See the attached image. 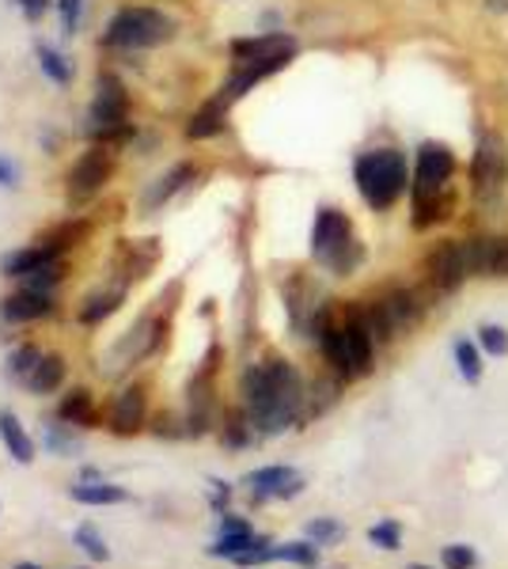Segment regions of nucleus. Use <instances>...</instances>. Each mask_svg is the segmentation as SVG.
<instances>
[{
    "label": "nucleus",
    "instance_id": "nucleus-25",
    "mask_svg": "<svg viewBox=\"0 0 508 569\" xmlns=\"http://www.w3.org/2000/svg\"><path fill=\"white\" fill-rule=\"evenodd\" d=\"M34 53H39V66H42L46 77L53 80V84H69V80H72V66H69V58H64V53H58L53 46H39Z\"/></svg>",
    "mask_w": 508,
    "mask_h": 569
},
{
    "label": "nucleus",
    "instance_id": "nucleus-5",
    "mask_svg": "<svg viewBox=\"0 0 508 569\" xmlns=\"http://www.w3.org/2000/svg\"><path fill=\"white\" fill-rule=\"evenodd\" d=\"M311 254H316L327 270L353 273V266L360 262V243L346 213H338V209H319L316 228H311Z\"/></svg>",
    "mask_w": 508,
    "mask_h": 569
},
{
    "label": "nucleus",
    "instance_id": "nucleus-15",
    "mask_svg": "<svg viewBox=\"0 0 508 569\" xmlns=\"http://www.w3.org/2000/svg\"><path fill=\"white\" fill-rule=\"evenodd\" d=\"M258 543H262V536H255L251 525L247 520H239V517H225L220 520V539L209 547V555L212 558H243L247 550H255Z\"/></svg>",
    "mask_w": 508,
    "mask_h": 569
},
{
    "label": "nucleus",
    "instance_id": "nucleus-4",
    "mask_svg": "<svg viewBox=\"0 0 508 569\" xmlns=\"http://www.w3.org/2000/svg\"><path fill=\"white\" fill-rule=\"evenodd\" d=\"M357 190L372 209H387L406 190V160L395 149H376L357 160Z\"/></svg>",
    "mask_w": 508,
    "mask_h": 569
},
{
    "label": "nucleus",
    "instance_id": "nucleus-2",
    "mask_svg": "<svg viewBox=\"0 0 508 569\" xmlns=\"http://www.w3.org/2000/svg\"><path fill=\"white\" fill-rule=\"evenodd\" d=\"M319 346L341 376L372 372L376 335H372V327H368L365 311H349L341 323H330L327 316H319Z\"/></svg>",
    "mask_w": 508,
    "mask_h": 569
},
{
    "label": "nucleus",
    "instance_id": "nucleus-18",
    "mask_svg": "<svg viewBox=\"0 0 508 569\" xmlns=\"http://www.w3.org/2000/svg\"><path fill=\"white\" fill-rule=\"evenodd\" d=\"M145 421V391L141 388H126L118 395L114 402V415H110V426H114V433H137Z\"/></svg>",
    "mask_w": 508,
    "mask_h": 569
},
{
    "label": "nucleus",
    "instance_id": "nucleus-22",
    "mask_svg": "<svg viewBox=\"0 0 508 569\" xmlns=\"http://www.w3.org/2000/svg\"><path fill=\"white\" fill-rule=\"evenodd\" d=\"M190 179H193V168H190V163H179V168H171L168 176L152 182V190L145 194V209H149V213H152V209H160L163 201H168L171 194H179V190L187 187Z\"/></svg>",
    "mask_w": 508,
    "mask_h": 569
},
{
    "label": "nucleus",
    "instance_id": "nucleus-3",
    "mask_svg": "<svg viewBox=\"0 0 508 569\" xmlns=\"http://www.w3.org/2000/svg\"><path fill=\"white\" fill-rule=\"evenodd\" d=\"M451 171H456V160L445 144L429 141L421 144L418 152V171H414V224L429 228L437 224L445 213V190L451 182Z\"/></svg>",
    "mask_w": 508,
    "mask_h": 569
},
{
    "label": "nucleus",
    "instance_id": "nucleus-40",
    "mask_svg": "<svg viewBox=\"0 0 508 569\" xmlns=\"http://www.w3.org/2000/svg\"><path fill=\"white\" fill-rule=\"evenodd\" d=\"M16 569H42V566H31V562H20V566H16Z\"/></svg>",
    "mask_w": 508,
    "mask_h": 569
},
{
    "label": "nucleus",
    "instance_id": "nucleus-17",
    "mask_svg": "<svg viewBox=\"0 0 508 569\" xmlns=\"http://www.w3.org/2000/svg\"><path fill=\"white\" fill-rule=\"evenodd\" d=\"M53 311V297L50 292H34V289H23L16 297H8L0 305V316L12 319V323H34V319H46Z\"/></svg>",
    "mask_w": 508,
    "mask_h": 569
},
{
    "label": "nucleus",
    "instance_id": "nucleus-28",
    "mask_svg": "<svg viewBox=\"0 0 508 569\" xmlns=\"http://www.w3.org/2000/svg\"><path fill=\"white\" fill-rule=\"evenodd\" d=\"M368 539H372V547H380V550H399L402 547V528L395 525V520H380V525L368 528Z\"/></svg>",
    "mask_w": 508,
    "mask_h": 569
},
{
    "label": "nucleus",
    "instance_id": "nucleus-29",
    "mask_svg": "<svg viewBox=\"0 0 508 569\" xmlns=\"http://www.w3.org/2000/svg\"><path fill=\"white\" fill-rule=\"evenodd\" d=\"M440 562H445V569H475L478 555H475V547H467V543H451L440 550Z\"/></svg>",
    "mask_w": 508,
    "mask_h": 569
},
{
    "label": "nucleus",
    "instance_id": "nucleus-36",
    "mask_svg": "<svg viewBox=\"0 0 508 569\" xmlns=\"http://www.w3.org/2000/svg\"><path fill=\"white\" fill-rule=\"evenodd\" d=\"M308 539L311 543H335V539H341V525H335V520H311Z\"/></svg>",
    "mask_w": 508,
    "mask_h": 569
},
{
    "label": "nucleus",
    "instance_id": "nucleus-27",
    "mask_svg": "<svg viewBox=\"0 0 508 569\" xmlns=\"http://www.w3.org/2000/svg\"><path fill=\"white\" fill-rule=\"evenodd\" d=\"M456 365L467 383L482 380V353L475 350V342H456Z\"/></svg>",
    "mask_w": 508,
    "mask_h": 569
},
{
    "label": "nucleus",
    "instance_id": "nucleus-35",
    "mask_svg": "<svg viewBox=\"0 0 508 569\" xmlns=\"http://www.w3.org/2000/svg\"><path fill=\"white\" fill-rule=\"evenodd\" d=\"M58 4H61V31L72 39L80 31V8H84V0H58Z\"/></svg>",
    "mask_w": 508,
    "mask_h": 569
},
{
    "label": "nucleus",
    "instance_id": "nucleus-19",
    "mask_svg": "<svg viewBox=\"0 0 508 569\" xmlns=\"http://www.w3.org/2000/svg\"><path fill=\"white\" fill-rule=\"evenodd\" d=\"M0 440H4V448L12 452V460H20V463L34 460V440L12 410H0Z\"/></svg>",
    "mask_w": 508,
    "mask_h": 569
},
{
    "label": "nucleus",
    "instance_id": "nucleus-12",
    "mask_svg": "<svg viewBox=\"0 0 508 569\" xmlns=\"http://www.w3.org/2000/svg\"><path fill=\"white\" fill-rule=\"evenodd\" d=\"M247 490H251L255 501H273V498H297L303 490V479L292 467H258V471L247 475Z\"/></svg>",
    "mask_w": 508,
    "mask_h": 569
},
{
    "label": "nucleus",
    "instance_id": "nucleus-34",
    "mask_svg": "<svg viewBox=\"0 0 508 569\" xmlns=\"http://www.w3.org/2000/svg\"><path fill=\"white\" fill-rule=\"evenodd\" d=\"M478 342H482V350L494 353V357H505L508 353V335H505L501 327H494V323L478 330Z\"/></svg>",
    "mask_w": 508,
    "mask_h": 569
},
{
    "label": "nucleus",
    "instance_id": "nucleus-30",
    "mask_svg": "<svg viewBox=\"0 0 508 569\" xmlns=\"http://www.w3.org/2000/svg\"><path fill=\"white\" fill-rule=\"evenodd\" d=\"M77 543L84 547V555H91V558H96V562H107V558H110V547H107V539L99 536V531L91 528V525L77 528Z\"/></svg>",
    "mask_w": 508,
    "mask_h": 569
},
{
    "label": "nucleus",
    "instance_id": "nucleus-24",
    "mask_svg": "<svg viewBox=\"0 0 508 569\" xmlns=\"http://www.w3.org/2000/svg\"><path fill=\"white\" fill-rule=\"evenodd\" d=\"M61 418L72 421V426H91L96 421V407H91V395L88 391H72L69 399L61 402Z\"/></svg>",
    "mask_w": 508,
    "mask_h": 569
},
{
    "label": "nucleus",
    "instance_id": "nucleus-41",
    "mask_svg": "<svg viewBox=\"0 0 508 569\" xmlns=\"http://www.w3.org/2000/svg\"><path fill=\"white\" fill-rule=\"evenodd\" d=\"M410 569H429V566H410Z\"/></svg>",
    "mask_w": 508,
    "mask_h": 569
},
{
    "label": "nucleus",
    "instance_id": "nucleus-33",
    "mask_svg": "<svg viewBox=\"0 0 508 569\" xmlns=\"http://www.w3.org/2000/svg\"><path fill=\"white\" fill-rule=\"evenodd\" d=\"M39 361H42V353L34 350V346H23V350H16V353H12V361H8V369H12L16 380H27V372H31Z\"/></svg>",
    "mask_w": 508,
    "mask_h": 569
},
{
    "label": "nucleus",
    "instance_id": "nucleus-14",
    "mask_svg": "<svg viewBox=\"0 0 508 569\" xmlns=\"http://www.w3.org/2000/svg\"><path fill=\"white\" fill-rule=\"evenodd\" d=\"M292 53H297V39L292 34H258V39L232 42L236 61H285L289 66Z\"/></svg>",
    "mask_w": 508,
    "mask_h": 569
},
{
    "label": "nucleus",
    "instance_id": "nucleus-32",
    "mask_svg": "<svg viewBox=\"0 0 508 569\" xmlns=\"http://www.w3.org/2000/svg\"><path fill=\"white\" fill-rule=\"evenodd\" d=\"M23 281H27V289H34V292H53V284L61 281V262L42 266V270H34L31 278H23Z\"/></svg>",
    "mask_w": 508,
    "mask_h": 569
},
{
    "label": "nucleus",
    "instance_id": "nucleus-39",
    "mask_svg": "<svg viewBox=\"0 0 508 569\" xmlns=\"http://www.w3.org/2000/svg\"><path fill=\"white\" fill-rule=\"evenodd\" d=\"M489 12H508V0H486Z\"/></svg>",
    "mask_w": 508,
    "mask_h": 569
},
{
    "label": "nucleus",
    "instance_id": "nucleus-8",
    "mask_svg": "<svg viewBox=\"0 0 508 569\" xmlns=\"http://www.w3.org/2000/svg\"><path fill=\"white\" fill-rule=\"evenodd\" d=\"M418 316H421L418 292H410V289H391L365 308V319H368V327H372L376 342H387V338H395L399 330L414 327Z\"/></svg>",
    "mask_w": 508,
    "mask_h": 569
},
{
    "label": "nucleus",
    "instance_id": "nucleus-37",
    "mask_svg": "<svg viewBox=\"0 0 508 569\" xmlns=\"http://www.w3.org/2000/svg\"><path fill=\"white\" fill-rule=\"evenodd\" d=\"M0 187H20V168L0 156Z\"/></svg>",
    "mask_w": 508,
    "mask_h": 569
},
{
    "label": "nucleus",
    "instance_id": "nucleus-1",
    "mask_svg": "<svg viewBox=\"0 0 508 569\" xmlns=\"http://www.w3.org/2000/svg\"><path fill=\"white\" fill-rule=\"evenodd\" d=\"M243 402L255 429L262 433H281L300 418L303 407V383L289 361H262L243 376Z\"/></svg>",
    "mask_w": 508,
    "mask_h": 569
},
{
    "label": "nucleus",
    "instance_id": "nucleus-11",
    "mask_svg": "<svg viewBox=\"0 0 508 569\" xmlns=\"http://www.w3.org/2000/svg\"><path fill=\"white\" fill-rule=\"evenodd\" d=\"M425 273H429V284L437 292H451L459 289L470 278V266L464 254V243H440L437 251L425 259Z\"/></svg>",
    "mask_w": 508,
    "mask_h": 569
},
{
    "label": "nucleus",
    "instance_id": "nucleus-23",
    "mask_svg": "<svg viewBox=\"0 0 508 569\" xmlns=\"http://www.w3.org/2000/svg\"><path fill=\"white\" fill-rule=\"evenodd\" d=\"M69 498L77 505H122L129 493L114 482H77L69 486Z\"/></svg>",
    "mask_w": 508,
    "mask_h": 569
},
{
    "label": "nucleus",
    "instance_id": "nucleus-16",
    "mask_svg": "<svg viewBox=\"0 0 508 569\" xmlns=\"http://www.w3.org/2000/svg\"><path fill=\"white\" fill-rule=\"evenodd\" d=\"M58 262V247H50L46 240H39L34 247H23V251H12L4 254V262H0V273L4 278H31L34 270H42V266Z\"/></svg>",
    "mask_w": 508,
    "mask_h": 569
},
{
    "label": "nucleus",
    "instance_id": "nucleus-38",
    "mask_svg": "<svg viewBox=\"0 0 508 569\" xmlns=\"http://www.w3.org/2000/svg\"><path fill=\"white\" fill-rule=\"evenodd\" d=\"M16 4L23 8L27 20H42V12L50 8V0H16Z\"/></svg>",
    "mask_w": 508,
    "mask_h": 569
},
{
    "label": "nucleus",
    "instance_id": "nucleus-9",
    "mask_svg": "<svg viewBox=\"0 0 508 569\" xmlns=\"http://www.w3.org/2000/svg\"><path fill=\"white\" fill-rule=\"evenodd\" d=\"M470 182H475V194L482 201H497V194L508 182V144L505 137L497 133H482L475 149V160H470Z\"/></svg>",
    "mask_w": 508,
    "mask_h": 569
},
{
    "label": "nucleus",
    "instance_id": "nucleus-13",
    "mask_svg": "<svg viewBox=\"0 0 508 569\" xmlns=\"http://www.w3.org/2000/svg\"><path fill=\"white\" fill-rule=\"evenodd\" d=\"M464 254L470 273L478 278H508V240H497V236L464 240Z\"/></svg>",
    "mask_w": 508,
    "mask_h": 569
},
{
    "label": "nucleus",
    "instance_id": "nucleus-10",
    "mask_svg": "<svg viewBox=\"0 0 508 569\" xmlns=\"http://www.w3.org/2000/svg\"><path fill=\"white\" fill-rule=\"evenodd\" d=\"M110 168H114V163H110L107 144H96V149H88L69 168V198L72 201H88L91 194H99V190L107 187V179H110Z\"/></svg>",
    "mask_w": 508,
    "mask_h": 569
},
{
    "label": "nucleus",
    "instance_id": "nucleus-21",
    "mask_svg": "<svg viewBox=\"0 0 508 569\" xmlns=\"http://www.w3.org/2000/svg\"><path fill=\"white\" fill-rule=\"evenodd\" d=\"M61 380H64V361H61V357H53V353H42V361L34 365L31 372H27L23 383L34 395H50V391L61 388Z\"/></svg>",
    "mask_w": 508,
    "mask_h": 569
},
{
    "label": "nucleus",
    "instance_id": "nucleus-26",
    "mask_svg": "<svg viewBox=\"0 0 508 569\" xmlns=\"http://www.w3.org/2000/svg\"><path fill=\"white\" fill-rule=\"evenodd\" d=\"M281 558V562H297V566H319V543H281L270 550V562Z\"/></svg>",
    "mask_w": 508,
    "mask_h": 569
},
{
    "label": "nucleus",
    "instance_id": "nucleus-31",
    "mask_svg": "<svg viewBox=\"0 0 508 569\" xmlns=\"http://www.w3.org/2000/svg\"><path fill=\"white\" fill-rule=\"evenodd\" d=\"M118 305H122V292H107V297L88 300V308L80 311V319H84V323H99V319H107Z\"/></svg>",
    "mask_w": 508,
    "mask_h": 569
},
{
    "label": "nucleus",
    "instance_id": "nucleus-7",
    "mask_svg": "<svg viewBox=\"0 0 508 569\" xmlns=\"http://www.w3.org/2000/svg\"><path fill=\"white\" fill-rule=\"evenodd\" d=\"M129 130V99H126V88L118 77H99L96 84V99H91V110H88V133L96 144H110L118 137H126Z\"/></svg>",
    "mask_w": 508,
    "mask_h": 569
},
{
    "label": "nucleus",
    "instance_id": "nucleus-20",
    "mask_svg": "<svg viewBox=\"0 0 508 569\" xmlns=\"http://www.w3.org/2000/svg\"><path fill=\"white\" fill-rule=\"evenodd\" d=\"M225 118H228V99H212L201 110H193L190 126H187V137L193 141H206V137H217L225 130Z\"/></svg>",
    "mask_w": 508,
    "mask_h": 569
},
{
    "label": "nucleus",
    "instance_id": "nucleus-6",
    "mask_svg": "<svg viewBox=\"0 0 508 569\" xmlns=\"http://www.w3.org/2000/svg\"><path fill=\"white\" fill-rule=\"evenodd\" d=\"M171 34H175L171 16L145 4H129L122 12H114V20L107 23V46H118V50H149V46L168 42Z\"/></svg>",
    "mask_w": 508,
    "mask_h": 569
}]
</instances>
